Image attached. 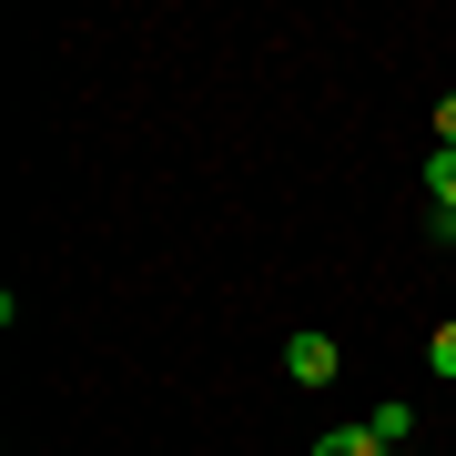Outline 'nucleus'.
<instances>
[{
    "instance_id": "obj_1",
    "label": "nucleus",
    "mask_w": 456,
    "mask_h": 456,
    "mask_svg": "<svg viewBox=\"0 0 456 456\" xmlns=\"http://www.w3.org/2000/svg\"><path fill=\"white\" fill-rule=\"evenodd\" d=\"M335 365H345V345H335V335H314V325L284 345V375H294V386H335Z\"/></svg>"
},
{
    "instance_id": "obj_2",
    "label": "nucleus",
    "mask_w": 456,
    "mask_h": 456,
    "mask_svg": "<svg viewBox=\"0 0 456 456\" xmlns=\"http://www.w3.org/2000/svg\"><path fill=\"white\" fill-rule=\"evenodd\" d=\"M426 203H436V244H456V152H426Z\"/></svg>"
},
{
    "instance_id": "obj_3",
    "label": "nucleus",
    "mask_w": 456,
    "mask_h": 456,
    "mask_svg": "<svg viewBox=\"0 0 456 456\" xmlns=\"http://www.w3.org/2000/svg\"><path fill=\"white\" fill-rule=\"evenodd\" d=\"M314 456H386L375 426H335V436H314Z\"/></svg>"
},
{
    "instance_id": "obj_4",
    "label": "nucleus",
    "mask_w": 456,
    "mask_h": 456,
    "mask_svg": "<svg viewBox=\"0 0 456 456\" xmlns=\"http://www.w3.org/2000/svg\"><path fill=\"white\" fill-rule=\"evenodd\" d=\"M426 365H436V375H456V325H436V345H426Z\"/></svg>"
},
{
    "instance_id": "obj_5",
    "label": "nucleus",
    "mask_w": 456,
    "mask_h": 456,
    "mask_svg": "<svg viewBox=\"0 0 456 456\" xmlns=\"http://www.w3.org/2000/svg\"><path fill=\"white\" fill-rule=\"evenodd\" d=\"M436 152H456V92L436 102Z\"/></svg>"
}]
</instances>
